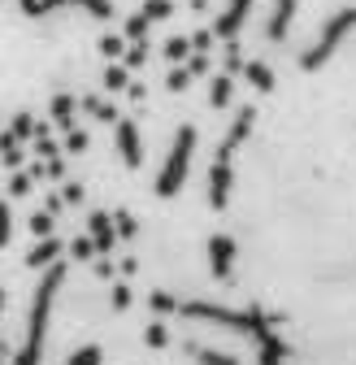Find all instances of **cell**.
<instances>
[{
	"label": "cell",
	"instance_id": "obj_1",
	"mask_svg": "<svg viewBox=\"0 0 356 365\" xmlns=\"http://www.w3.org/2000/svg\"><path fill=\"white\" fill-rule=\"evenodd\" d=\"M39 274H43V279H39V287H35V296H31L26 339H22V348L9 356V365H39V361H43V335H48V317H53L57 292H61V283H66V265L53 261V265H43Z\"/></svg>",
	"mask_w": 356,
	"mask_h": 365
},
{
	"label": "cell",
	"instance_id": "obj_2",
	"mask_svg": "<svg viewBox=\"0 0 356 365\" xmlns=\"http://www.w3.org/2000/svg\"><path fill=\"white\" fill-rule=\"evenodd\" d=\"M174 313L192 317V322H213V327H226V331H235V335H252V344H256L265 331H274V327H278V317L261 313L256 304H252V309H226V304H209V300H187V304H178Z\"/></svg>",
	"mask_w": 356,
	"mask_h": 365
},
{
	"label": "cell",
	"instance_id": "obj_3",
	"mask_svg": "<svg viewBox=\"0 0 356 365\" xmlns=\"http://www.w3.org/2000/svg\"><path fill=\"white\" fill-rule=\"evenodd\" d=\"M196 140H200L196 126H183V130L174 135V144H169V153H165V165H161V174H157V182H152V192H157L161 200H169V196L183 192V182H187V174H192V157H196Z\"/></svg>",
	"mask_w": 356,
	"mask_h": 365
},
{
	"label": "cell",
	"instance_id": "obj_4",
	"mask_svg": "<svg viewBox=\"0 0 356 365\" xmlns=\"http://www.w3.org/2000/svg\"><path fill=\"white\" fill-rule=\"evenodd\" d=\"M356 31V5H347V9H339V14H330L326 22H322V31H318V39L308 43V48L300 53V70H322L343 43H347V35Z\"/></svg>",
	"mask_w": 356,
	"mask_h": 365
},
{
	"label": "cell",
	"instance_id": "obj_5",
	"mask_svg": "<svg viewBox=\"0 0 356 365\" xmlns=\"http://www.w3.org/2000/svg\"><path fill=\"white\" fill-rule=\"evenodd\" d=\"M18 9L26 18H53L61 9H83V14H92V18H113L109 0H18Z\"/></svg>",
	"mask_w": 356,
	"mask_h": 365
},
{
	"label": "cell",
	"instance_id": "obj_6",
	"mask_svg": "<svg viewBox=\"0 0 356 365\" xmlns=\"http://www.w3.org/2000/svg\"><path fill=\"white\" fill-rule=\"evenodd\" d=\"M113 148H117V157H122L126 170H140L144 165V140H140V126L130 122V118L113 122Z\"/></svg>",
	"mask_w": 356,
	"mask_h": 365
},
{
	"label": "cell",
	"instance_id": "obj_7",
	"mask_svg": "<svg viewBox=\"0 0 356 365\" xmlns=\"http://www.w3.org/2000/svg\"><path fill=\"white\" fill-rule=\"evenodd\" d=\"M204 252H209V269H213V279L231 283V279H235V257H239V244H235L231 235H209Z\"/></svg>",
	"mask_w": 356,
	"mask_h": 365
},
{
	"label": "cell",
	"instance_id": "obj_8",
	"mask_svg": "<svg viewBox=\"0 0 356 365\" xmlns=\"http://www.w3.org/2000/svg\"><path fill=\"white\" fill-rule=\"evenodd\" d=\"M252 5L256 0H226V5L217 9V18H213V39H239V31H244V22H248V14H252Z\"/></svg>",
	"mask_w": 356,
	"mask_h": 365
},
{
	"label": "cell",
	"instance_id": "obj_9",
	"mask_svg": "<svg viewBox=\"0 0 356 365\" xmlns=\"http://www.w3.org/2000/svg\"><path fill=\"white\" fill-rule=\"evenodd\" d=\"M252 126H256V109L252 105H244L239 113H235V122H231V130L226 135H221V144H217V161H235V153L244 148V140H248V135H252Z\"/></svg>",
	"mask_w": 356,
	"mask_h": 365
},
{
	"label": "cell",
	"instance_id": "obj_10",
	"mask_svg": "<svg viewBox=\"0 0 356 365\" xmlns=\"http://www.w3.org/2000/svg\"><path fill=\"white\" fill-rule=\"evenodd\" d=\"M231 192H235V161H217L213 157V165H209V205L226 209Z\"/></svg>",
	"mask_w": 356,
	"mask_h": 365
},
{
	"label": "cell",
	"instance_id": "obj_11",
	"mask_svg": "<svg viewBox=\"0 0 356 365\" xmlns=\"http://www.w3.org/2000/svg\"><path fill=\"white\" fill-rule=\"evenodd\" d=\"M295 9H300V0H274L270 18H265V39H270V43H283V39H287V31H291Z\"/></svg>",
	"mask_w": 356,
	"mask_h": 365
},
{
	"label": "cell",
	"instance_id": "obj_12",
	"mask_svg": "<svg viewBox=\"0 0 356 365\" xmlns=\"http://www.w3.org/2000/svg\"><path fill=\"white\" fill-rule=\"evenodd\" d=\"M87 235H92V248H96V257H109V252H113V244H117V231H113V217L96 209L92 217H87Z\"/></svg>",
	"mask_w": 356,
	"mask_h": 365
},
{
	"label": "cell",
	"instance_id": "obj_13",
	"mask_svg": "<svg viewBox=\"0 0 356 365\" xmlns=\"http://www.w3.org/2000/svg\"><path fill=\"white\" fill-rule=\"evenodd\" d=\"M287 356H291V348H287V339L278 331H265L256 339V365H283Z\"/></svg>",
	"mask_w": 356,
	"mask_h": 365
},
{
	"label": "cell",
	"instance_id": "obj_14",
	"mask_svg": "<svg viewBox=\"0 0 356 365\" xmlns=\"http://www.w3.org/2000/svg\"><path fill=\"white\" fill-rule=\"evenodd\" d=\"M239 70H244V78L252 83V91H261V96H270L274 83H278V78H274V70H270V61H256V57H252V61H244Z\"/></svg>",
	"mask_w": 356,
	"mask_h": 365
},
{
	"label": "cell",
	"instance_id": "obj_15",
	"mask_svg": "<svg viewBox=\"0 0 356 365\" xmlns=\"http://www.w3.org/2000/svg\"><path fill=\"white\" fill-rule=\"evenodd\" d=\"M53 261H61V240H57V235H43V240L26 252V265H31V269H43V265H53Z\"/></svg>",
	"mask_w": 356,
	"mask_h": 365
},
{
	"label": "cell",
	"instance_id": "obj_16",
	"mask_svg": "<svg viewBox=\"0 0 356 365\" xmlns=\"http://www.w3.org/2000/svg\"><path fill=\"white\" fill-rule=\"evenodd\" d=\"M231 101H235V78L221 70V74L209 78V105L213 109H231Z\"/></svg>",
	"mask_w": 356,
	"mask_h": 365
},
{
	"label": "cell",
	"instance_id": "obj_17",
	"mask_svg": "<svg viewBox=\"0 0 356 365\" xmlns=\"http://www.w3.org/2000/svg\"><path fill=\"white\" fill-rule=\"evenodd\" d=\"M187 356L196 365H239L235 352H217V348H204V344H187Z\"/></svg>",
	"mask_w": 356,
	"mask_h": 365
},
{
	"label": "cell",
	"instance_id": "obj_18",
	"mask_svg": "<svg viewBox=\"0 0 356 365\" xmlns=\"http://www.w3.org/2000/svg\"><path fill=\"white\" fill-rule=\"evenodd\" d=\"M74 109H78V96H70V91H61V96H53V105H48V113H53V122L66 130V126H74Z\"/></svg>",
	"mask_w": 356,
	"mask_h": 365
},
{
	"label": "cell",
	"instance_id": "obj_19",
	"mask_svg": "<svg viewBox=\"0 0 356 365\" xmlns=\"http://www.w3.org/2000/svg\"><path fill=\"white\" fill-rule=\"evenodd\" d=\"M0 161H5V170H22V161H26V153H22V144L14 140V135L5 130L0 135Z\"/></svg>",
	"mask_w": 356,
	"mask_h": 365
},
{
	"label": "cell",
	"instance_id": "obj_20",
	"mask_svg": "<svg viewBox=\"0 0 356 365\" xmlns=\"http://www.w3.org/2000/svg\"><path fill=\"white\" fill-rule=\"evenodd\" d=\"M161 53H165V61H169V66H183V61L192 57V39H187V35H169Z\"/></svg>",
	"mask_w": 356,
	"mask_h": 365
},
{
	"label": "cell",
	"instance_id": "obj_21",
	"mask_svg": "<svg viewBox=\"0 0 356 365\" xmlns=\"http://www.w3.org/2000/svg\"><path fill=\"white\" fill-rule=\"evenodd\" d=\"M126 83H130V70H126V66H117V61H109V66H105V74H100V87L117 96V91H126Z\"/></svg>",
	"mask_w": 356,
	"mask_h": 365
},
{
	"label": "cell",
	"instance_id": "obj_22",
	"mask_svg": "<svg viewBox=\"0 0 356 365\" xmlns=\"http://www.w3.org/2000/svg\"><path fill=\"white\" fill-rule=\"evenodd\" d=\"M78 109H87L96 122H109V126L117 122V109H113L109 101H100V96H83V101H78Z\"/></svg>",
	"mask_w": 356,
	"mask_h": 365
},
{
	"label": "cell",
	"instance_id": "obj_23",
	"mask_svg": "<svg viewBox=\"0 0 356 365\" xmlns=\"http://www.w3.org/2000/svg\"><path fill=\"white\" fill-rule=\"evenodd\" d=\"M66 365H105V348L100 344H83L66 356Z\"/></svg>",
	"mask_w": 356,
	"mask_h": 365
},
{
	"label": "cell",
	"instance_id": "obj_24",
	"mask_svg": "<svg viewBox=\"0 0 356 365\" xmlns=\"http://www.w3.org/2000/svg\"><path fill=\"white\" fill-rule=\"evenodd\" d=\"M140 14L148 18V26L169 22V18H174V0H144V9H140Z\"/></svg>",
	"mask_w": 356,
	"mask_h": 365
},
{
	"label": "cell",
	"instance_id": "obj_25",
	"mask_svg": "<svg viewBox=\"0 0 356 365\" xmlns=\"http://www.w3.org/2000/svg\"><path fill=\"white\" fill-rule=\"evenodd\" d=\"M109 217H113V231H117V240H135V235H140V222L130 217L126 209H117V213H109Z\"/></svg>",
	"mask_w": 356,
	"mask_h": 365
},
{
	"label": "cell",
	"instance_id": "obj_26",
	"mask_svg": "<svg viewBox=\"0 0 356 365\" xmlns=\"http://www.w3.org/2000/svg\"><path fill=\"white\" fill-rule=\"evenodd\" d=\"M122 66H126V70H144V66H148V39L130 43V48L122 53Z\"/></svg>",
	"mask_w": 356,
	"mask_h": 365
},
{
	"label": "cell",
	"instance_id": "obj_27",
	"mask_svg": "<svg viewBox=\"0 0 356 365\" xmlns=\"http://www.w3.org/2000/svg\"><path fill=\"white\" fill-rule=\"evenodd\" d=\"M122 39H130V43L148 39V18H144V14H130V18H126V26H122Z\"/></svg>",
	"mask_w": 356,
	"mask_h": 365
},
{
	"label": "cell",
	"instance_id": "obj_28",
	"mask_svg": "<svg viewBox=\"0 0 356 365\" xmlns=\"http://www.w3.org/2000/svg\"><path fill=\"white\" fill-rule=\"evenodd\" d=\"M96 48H100V53H105L109 61H122V53H126V39H122V35H113V31H105Z\"/></svg>",
	"mask_w": 356,
	"mask_h": 365
},
{
	"label": "cell",
	"instance_id": "obj_29",
	"mask_svg": "<svg viewBox=\"0 0 356 365\" xmlns=\"http://www.w3.org/2000/svg\"><path fill=\"white\" fill-rule=\"evenodd\" d=\"M9 135H14L18 144H22V140H31V135H35V118H31V113H18V118L9 122Z\"/></svg>",
	"mask_w": 356,
	"mask_h": 365
},
{
	"label": "cell",
	"instance_id": "obj_30",
	"mask_svg": "<svg viewBox=\"0 0 356 365\" xmlns=\"http://www.w3.org/2000/svg\"><path fill=\"white\" fill-rule=\"evenodd\" d=\"M87 144L92 140H87V130H78V122L66 126V153H87Z\"/></svg>",
	"mask_w": 356,
	"mask_h": 365
},
{
	"label": "cell",
	"instance_id": "obj_31",
	"mask_svg": "<svg viewBox=\"0 0 356 365\" xmlns=\"http://www.w3.org/2000/svg\"><path fill=\"white\" fill-rule=\"evenodd\" d=\"M183 70H187L192 78H200V74H213V57H209V53H192Z\"/></svg>",
	"mask_w": 356,
	"mask_h": 365
},
{
	"label": "cell",
	"instance_id": "obj_32",
	"mask_svg": "<svg viewBox=\"0 0 356 365\" xmlns=\"http://www.w3.org/2000/svg\"><path fill=\"white\" fill-rule=\"evenodd\" d=\"M31 235H35V240H43V235H53V213H48V209H39V213H31Z\"/></svg>",
	"mask_w": 356,
	"mask_h": 365
},
{
	"label": "cell",
	"instance_id": "obj_33",
	"mask_svg": "<svg viewBox=\"0 0 356 365\" xmlns=\"http://www.w3.org/2000/svg\"><path fill=\"white\" fill-rule=\"evenodd\" d=\"M14 240V213H9V200H0V248H9Z\"/></svg>",
	"mask_w": 356,
	"mask_h": 365
},
{
	"label": "cell",
	"instance_id": "obj_34",
	"mask_svg": "<svg viewBox=\"0 0 356 365\" xmlns=\"http://www.w3.org/2000/svg\"><path fill=\"white\" fill-rule=\"evenodd\" d=\"M165 87H169V91H187V87H192V74H187L183 66H169V74H165Z\"/></svg>",
	"mask_w": 356,
	"mask_h": 365
},
{
	"label": "cell",
	"instance_id": "obj_35",
	"mask_svg": "<svg viewBox=\"0 0 356 365\" xmlns=\"http://www.w3.org/2000/svg\"><path fill=\"white\" fill-rule=\"evenodd\" d=\"M148 309L165 317V313H174V309H178V300H174L169 292H152V296H148Z\"/></svg>",
	"mask_w": 356,
	"mask_h": 365
},
{
	"label": "cell",
	"instance_id": "obj_36",
	"mask_svg": "<svg viewBox=\"0 0 356 365\" xmlns=\"http://www.w3.org/2000/svg\"><path fill=\"white\" fill-rule=\"evenodd\" d=\"M144 344H148V348H165V344H169V331H165V322H148V331H144Z\"/></svg>",
	"mask_w": 356,
	"mask_h": 365
},
{
	"label": "cell",
	"instance_id": "obj_37",
	"mask_svg": "<svg viewBox=\"0 0 356 365\" xmlns=\"http://www.w3.org/2000/svg\"><path fill=\"white\" fill-rule=\"evenodd\" d=\"M70 257H74V261H92V257H96V248H92V235H78V240L70 244Z\"/></svg>",
	"mask_w": 356,
	"mask_h": 365
},
{
	"label": "cell",
	"instance_id": "obj_38",
	"mask_svg": "<svg viewBox=\"0 0 356 365\" xmlns=\"http://www.w3.org/2000/svg\"><path fill=\"white\" fill-rule=\"evenodd\" d=\"M31 174L26 170H14V178H9V196H31Z\"/></svg>",
	"mask_w": 356,
	"mask_h": 365
},
{
	"label": "cell",
	"instance_id": "obj_39",
	"mask_svg": "<svg viewBox=\"0 0 356 365\" xmlns=\"http://www.w3.org/2000/svg\"><path fill=\"white\" fill-rule=\"evenodd\" d=\"M109 300H113V309H117V313H122V309H130V287H126V283H113V296H109Z\"/></svg>",
	"mask_w": 356,
	"mask_h": 365
},
{
	"label": "cell",
	"instance_id": "obj_40",
	"mask_svg": "<svg viewBox=\"0 0 356 365\" xmlns=\"http://www.w3.org/2000/svg\"><path fill=\"white\" fill-rule=\"evenodd\" d=\"M213 48V31H196L192 35V53H209Z\"/></svg>",
	"mask_w": 356,
	"mask_h": 365
},
{
	"label": "cell",
	"instance_id": "obj_41",
	"mask_svg": "<svg viewBox=\"0 0 356 365\" xmlns=\"http://www.w3.org/2000/svg\"><path fill=\"white\" fill-rule=\"evenodd\" d=\"M83 200V182H66L61 187V205H78Z\"/></svg>",
	"mask_w": 356,
	"mask_h": 365
},
{
	"label": "cell",
	"instance_id": "obj_42",
	"mask_svg": "<svg viewBox=\"0 0 356 365\" xmlns=\"http://www.w3.org/2000/svg\"><path fill=\"white\" fill-rule=\"evenodd\" d=\"M96 274H100V279H113V261L109 257H96Z\"/></svg>",
	"mask_w": 356,
	"mask_h": 365
},
{
	"label": "cell",
	"instance_id": "obj_43",
	"mask_svg": "<svg viewBox=\"0 0 356 365\" xmlns=\"http://www.w3.org/2000/svg\"><path fill=\"white\" fill-rule=\"evenodd\" d=\"M126 96H130V101H144L148 91H144V83H126Z\"/></svg>",
	"mask_w": 356,
	"mask_h": 365
},
{
	"label": "cell",
	"instance_id": "obj_44",
	"mask_svg": "<svg viewBox=\"0 0 356 365\" xmlns=\"http://www.w3.org/2000/svg\"><path fill=\"white\" fill-rule=\"evenodd\" d=\"M5 361H9V348H5V344H0V365H5Z\"/></svg>",
	"mask_w": 356,
	"mask_h": 365
},
{
	"label": "cell",
	"instance_id": "obj_45",
	"mask_svg": "<svg viewBox=\"0 0 356 365\" xmlns=\"http://www.w3.org/2000/svg\"><path fill=\"white\" fill-rule=\"evenodd\" d=\"M0 309H5V292H0Z\"/></svg>",
	"mask_w": 356,
	"mask_h": 365
}]
</instances>
